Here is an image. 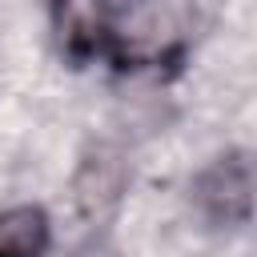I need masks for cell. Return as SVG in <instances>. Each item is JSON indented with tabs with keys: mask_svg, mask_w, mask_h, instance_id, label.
<instances>
[{
	"mask_svg": "<svg viewBox=\"0 0 257 257\" xmlns=\"http://www.w3.org/2000/svg\"><path fill=\"white\" fill-rule=\"evenodd\" d=\"M193 8L189 0H128L112 20L116 60L133 68H157L181 56L189 36Z\"/></svg>",
	"mask_w": 257,
	"mask_h": 257,
	"instance_id": "obj_1",
	"label": "cell"
},
{
	"mask_svg": "<svg viewBox=\"0 0 257 257\" xmlns=\"http://www.w3.org/2000/svg\"><path fill=\"white\" fill-rule=\"evenodd\" d=\"M193 201L209 225H241L257 209V153L229 149L201 169Z\"/></svg>",
	"mask_w": 257,
	"mask_h": 257,
	"instance_id": "obj_2",
	"label": "cell"
},
{
	"mask_svg": "<svg viewBox=\"0 0 257 257\" xmlns=\"http://www.w3.org/2000/svg\"><path fill=\"white\" fill-rule=\"evenodd\" d=\"M112 0H52V32L72 60L96 56L112 40Z\"/></svg>",
	"mask_w": 257,
	"mask_h": 257,
	"instance_id": "obj_3",
	"label": "cell"
},
{
	"mask_svg": "<svg viewBox=\"0 0 257 257\" xmlns=\"http://www.w3.org/2000/svg\"><path fill=\"white\" fill-rule=\"evenodd\" d=\"M120 185H124V165L112 153L96 149L76 173V205H80V213L84 217H100L120 197Z\"/></svg>",
	"mask_w": 257,
	"mask_h": 257,
	"instance_id": "obj_4",
	"label": "cell"
},
{
	"mask_svg": "<svg viewBox=\"0 0 257 257\" xmlns=\"http://www.w3.org/2000/svg\"><path fill=\"white\" fill-rule=\"evenodd\" d=\"M48 245V221L40 209H8L0 217V257H40Z\"/></svg>",
	"mask_w": 257,
	"mask_h": 257,
	"instance_id": "obj_5",
	"label": "cell"
},
{
	"mask_svg": "<svg viewBox=\"0 0 257 257\" xmlns=\"http://www.w3.org/2000/svg\"><path fill=\"white\" fill-rule=\"evenodd\" d=\"M76 257H124V253H120V249H112V245H104V241H96V245L80 249Z\"/></svg>",
	"mask_w": 257,
	"mask_h": 257,
	"instance_id": "obj_6",
	"label": "cell"
}]
</instances>
